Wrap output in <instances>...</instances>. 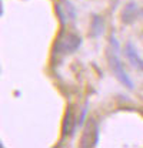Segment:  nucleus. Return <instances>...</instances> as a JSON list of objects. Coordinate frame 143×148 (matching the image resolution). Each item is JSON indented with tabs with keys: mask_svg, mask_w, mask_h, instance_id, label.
Returning <instances> with one entry per match:
<instances>
[{
	"mask_svg": "<svg viewBox=\"0 0 143 148\" xmlns=\"http://www.w3.org/2000/svg\"><path fill=\"white\" fill-rule=\"evenodd\" d=\"M109 64H110V67H112L115 75L117 77V80H119L123 86L129 87V88H133V83H132L130 77L127 75L125 67H123L122 61L119 60V57H117L116 53H110V54H109Z\"/></svg>",
	"mask_w": 143,
	"mask_h": 148,
	"instance_id": "nucleus-1",
	"label": "nucleus"
},
{
	"mask_svg": "<svg viewBox=\"0 0 143 148\" xmlns=\"http://www.w3.org/2000/svg\"><path fill=\"white\" fill-rule=\"evenodd\" d=\"M97 134H99L97 123L94 118H90L85 125V130H83L82 145L83 147H94L97 144Z\"/></svg>",
	"mask_w": 143,
	"mask_h": 148,
	"instance_id": "nucleus-2",
	"label": "nucleus"
},
{
	"mask_svg": "<svg viewBox=\"0 0 143 148\" xmlns=\"http://www.w3.org/2000/svg\"><path fill=\"white\" fill-rule=\"evenodd\" d=\"M60 46L57 47V50L60 53H73L77 50V47L80 46V37L76 34H67L63 36L60 40Z\"/></svg>",
	"mask_w": 143,
	"mask_h": 148,
	"instance_id": "nucleus-3",
	"label": "nucleus"
},
{
	"mask_svg": "<svg viewBox=\"0 0 143 148\" xmlns=\"http://www.w3.org/2000/svg\"><path fill=\"white\" fill-rule=\"evenodd\" d=\"M125 53L127 56V58H129V61L137 69V70H142V58H140V56L137 54V51H136V49L132 46V44H129L127 43V46H126L125 49Z\"/></svg>",
	"mask_w": 143,
	"mask_h": 148,
	"instance_id": "nucleus-4",
	"label": "nucleus"
},
{
	"mask_svg": "<svg viewBox=\"0 0 143 148\" xmlns=\"http://www.w3.org/2000/svg\"><path fill=\"white\" fill-rule=\"evenodd\" d=\"M73 111H70V108L66 112V118H65V124H63V134L65 135H69V134H73Z\"/></svg>",
	"mask_w": 143,
	"mask_h": 148,
	"instance_id": "nucleus-5",
	"label": "nucleus"
},
{
	"mask_svg": "<svg viewBox=\"0 0 143 148\" xmlns=\"http://www.w3.org/2000/svg\"><path fill=\"white\" fill-rule=\"evenodd\" d=\"M135 7H136L135 4H130V6L126 7L125 13H123V21H125V23H132V21L136 18V16H137V10H136Z\"/></svg>",
	"mask_w": 143,
	"mask_h": 148,
	"instance_id": "nucleus-6",
	"label": "nucleus"
},
{
	"mask_svg": "<svg viewBox=\"0 0 143 148\" xmlns=\"http://www.w3.org/2000/svg\"><path fill=\"white\" fill-rule=\"evenodd\" d=\"M103 32V20L99 17V16H94L93 18V34L94 37H99Z\"/></svg>",
	"mask_w": 143,
	"mask_h": 148,
	"instance_id": "nucleus-7",
	"label": "nucleus"
}]
</instances>
